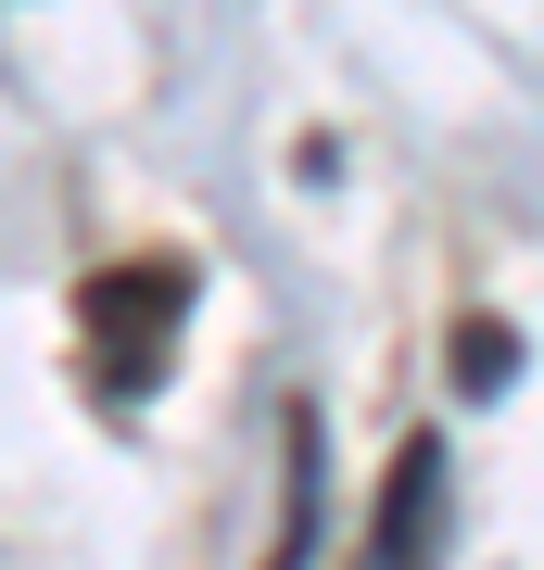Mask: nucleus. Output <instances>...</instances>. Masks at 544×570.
<instances>
[{"label": "nucleus", "instance_id": "f257e3e1", "mask_svg": "<svg viewBox=\"0 0 544 570\" xmlns=\"http://www.w3.org/2000/svg\"><path fill=\"white\" fill-rule=\"evenodd\" d=\"M178 317H190V266H101V279L77 292V330H89V381L101 393H152L165 381V343H178Z\"/></svg>", "mask_w": 544, "mask_h": 570}, {"label": "nucleus", "instance_id": "f03ea898", "mask_svg": "<svg viewBox=\"0 0 544 570\" xmlns=\"http://www.w3.org/2000/svg\"><path fill=\"white\" fill-rule=\"evenodd\" d=\"M444 558V444H405V482L380 494V570Z\"/></svg>", "mask_w": 544, "mask_h": 570}, {"label": "nucleus", "instance_id": "7ed1b4c3", "mask_svg": "<svg viewBox=\"0 0 544 570\" xmlns=\"http://www.w3.org/2000/svg\"><path fill=\"white\" fill-rule=\"evenodd\" d=\"M520 381V330L506 317H468V343H456V393H506Z\"/></svg>", "mask_w": 544, "mask_h": 570}]
</instances>
